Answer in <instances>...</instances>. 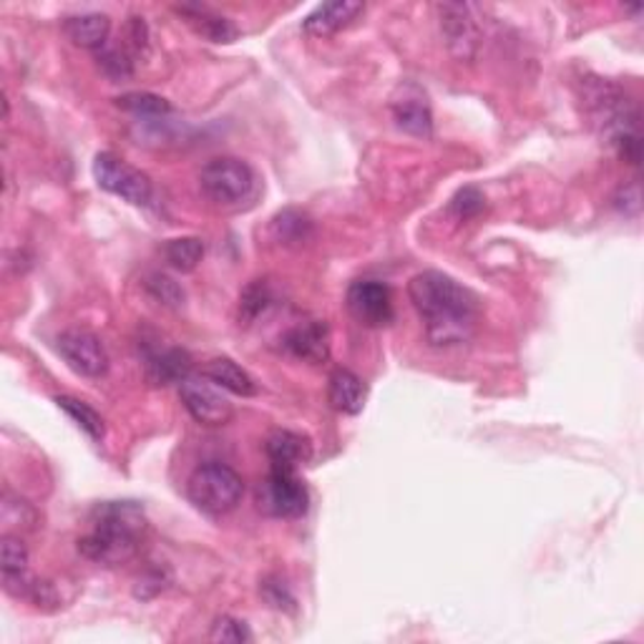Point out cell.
Segmentation results:
<instances>
[{
  "instance_id": "cell-7",
  "label": "cell",
  "mask_w": 644,
  "mask_h": 644,
  "mask_svg": "<svg viewBox=\"0 0 644 644\" xmlns=\"http://www.w3.org/2000/svg\"><path fill=\"white\" fill-rule=\"evenodd\" d=\"M94 179L103 191L121 197L134 207H149L154 201V184L139 169L119 159L111 151H101L94 159Z\"/></svg>"
},
{
  "instance_id": "cell-12",
  "label": "cell",
  "mask_w": 644,
  "mask_h": 644,
  "mask_svg": "<svg viewBox=\"0 0 644 644\" xmlns=\"http://www.w3.org/2000/svg\"><path fill=\"white\" fill-rule=\"evenodd\" d=\"M282 345H285L295 358L312 362V366H320V362H325L330 358L327 325L320 320L300 322V325L287 330L285 337H282Z\"/></svg>"
},
{
  "instance_id": "cell-5",
  "label": "cell",
  "mask_w": 644,
  "mask_h": 644,
  "mask_svg": "<svg viewBox=\"0 0 644 644\" xmlns=\"http://www.w3.org/2000/svg\"><path fill=\"white\" fill-rule=\"evenodd\" d=\"M199 189L216 207H242L257 195V174L247 161L216 157L199 172Z\"/></svg>"
},
{
  "instance_id": "cell-13",
  "label": "cell",
  "mask_w": 644,
  "mask_h": 644,
  "mask_svg": "<svg viewBox=\"0 0 644 644\" xmlns=\"http://www.w3.org/2000/svg\"><path fill=\"white\" fill-rule=\"evenodd\" d=\"M270 466L277 471H295L312 458L310 441L295 431H275L264 443Z\"/></svg>"
},
{
  "instance_id": "cell-3",
  "label": "cell",
  "mask_w": 644,
  "mask_h": 644,
  "mask_svg": "<svg viewBox=\"0 0 644 644\" xmlns=\"http://www.w3.org/2000/svg\"><path fill=\"white\" fill-rule=\"evenodd\" d=\"M592 124L597 126L602 139L617 151L627 164L640 166L642 159V134H640V109L622 88L607 81L590 84L586 91Z\"/></svg>"
},
{
  "instance_id": "cell-27",
  "label": "cell",
  "mask_w": 644,
  "mask_h": 644,
  "mask_svg": "<svg viewBox=\"0 0 644 644\" xmlns=\"http://www.w3.org/2000/svg\"><path fill=\"white\" fill-rule=\"evenodd\" d=\"M147 289L149 295L159 300L161 305H166V308H182L184 305V289L176 285L172 277L161 275V272H154V275L147 277Z\"/></svg>"
},
{
  "instance_id": "cell-2",
  "label": "cell",
  "mask_w": 644,
  "mask_h": 644,
  "mask_svg": "<svg viewBox=\"0 0 644 644\" xmlns=\"http://www.w3.org/2000/svg\"><path fill=\"white\" fill-rule=\"evenodd\" d=\"M147 531L149 519L141 504L103 501L91 511V531L78 538V552L101 567H121L139 557Z\"/></svg>"
},
{
  "instance_id": "cell-20",
  "label": "cell",
  "mask_w": 644,
  "mask_h": 644,
  "mask_svg": "<svg viewBox=\"0 0 644 644\" xmlns=\"http://www.w3.org/2000/svg\"><path fill=\"white\" fill-rule=\"evenodd\" d=\"M205 375L209 377V381H214L216 385H220V388H224L227 393H235V396L249 398V396H255V393H257L255 377L230 358L209 360L207 368H205Z\"/></svg>"
},
{
  "instance_id": "cell-22",
  "label": "cell",
  "mask_w": 644,
  "mask_h": 644,
  "mask_svg": "<svg viewBox=\"0 0 644 644\" xmlns=\"http://www.w3.org/2000/svg\"><path fill=\"white\" fill-rule=\"evenodd\" d=\"M55 406H59L63 413H66L71 421H74L91 441L101 443L103 438H107V423H103L99 410H94L91 406H88V403L78 400L74 396H59L55 398Z\"/></svg>"
},
{
  "instance_id": "cell-29",
  "label": "cell",
  "mask_w": 644,
  "mask_h": 644,
  "mask_svg": "<svg viewBox=\"0 0 644 644\" xmlns=\"http://www.w3.org/2000/svg\"><path fill=\"white\" fill-rule=\"evenodd\" d=\"M209 640L212 642H232V644H242L252 640V632L249 627L242 622V619L235 617H216L212 630H209Z\"/></svg>"
},
{
  "instance_id": "cell-28",
  "label": "cell",
  "mask_w": 644,
  "mask_h": 644,
  "mask_svg": "<svg viewBox=\"0 0 644 644\" xmlns=\"http://www.w3.org/2000/svg\"><path fill=\"white\" fill-rule=\"evenodd\" d=\"M483 209H486V197H483L476 187H463L454 199H450V214L461 222L473 220Z\"/></svg>"
},
{
  "instance_id": "cell-11",
  "label": "cell",
  "mask_w": 644,
  "mask_h": 644,
  "mask_svg": "<svg viewBox=\"0 0 644 644\" xmlns=\"http://www.w3.org/2000/svg\"><path fill=\"white\" fill-rule=\"evenodd\" d=\"M55 350L66 360V366L74 373L84 377H101L109 370V352L99 340V335L88 333V330H66L55 340Z\"/></svg>"
},
{
  "instance_id": "cell-6",
  "label": "cell",
  "mask_w": 644,
  "mask_h": 644,
  "mask_svg": "<svg viewBox=\"0 0 644 644\" xmlns=\"http://www.w3.org/2000/svg\"><path fill=\"white\" fill-rule=\"evenodd\" d=\"M255 501L264 517L300 519L308 513L310 494L295 471L270 469L268 479H262L255 491Z\"/></svg>"
},
{
  "instance_id": "cell-4",
  "label": "cell",
  "mask_w": 644,
  "mask_h": 644,
  "mask_svg": "<svg viewBox=\"0 0 644 644\" xmlns=\"http://www.w3.org/2000/svg\"><path fill=\"white\" fill-rule=\"evenodd\" d=\"M245 494V481L227 463H201L187 481V496L207 517H224L235 511Z\"/></svg>"
},
{
  "instance_id": "cell-19",
  "label": "cell",
  "mask_w": 644,
  "mask_h": 644,
  "mask_svg": "<svg viewBox=\"0 0 644 644\" xmlns=\"http://www.w3.org/2000/svg\"><path fill=\"white\" fill-rule=\"evenodd\" d=\"M116 107L128 111V114L139 121V124H149V126L166 124L169 116L174 114L172 103H169L166 99H161V96H157V94H147V91H134V94L119 96Z\"/></svg>"
},
{
  "instance_id": "cell-8",
  "label": "cell",
  "mask_w": 644,
  "mask_h": 644,
  "mask_svg": "<svg viewBox=\"0 0 644 644\" xmlns=\"http://www.w3.org/2000/svg\"><path fill=\"white\" fill-rule=\"evenodd\" d=\"M179 396L189 416L201 425H224L235 416V406L227 396V391L220 388L207 375H187L179 383Z\"/></svg>"
},
{
  "instance_id": "cell-16",
  "label": "cell",
  "mask_w": 644,
  "mask_h": 644,
  "mask_svg": "<svg viewBox=\"0 0 644 644\" xmlns=\"http://www.w3.org/2000/svg\"><path fill=\"white\" fill-rule=\"evenodd\" d=\"M144 362H147L149 381L154 385L182 383L184 377L191 375V358L182 348H147Z\"/></svg>"
},
{
  "instance_id": "cell-21",
  "label": "cell",
  "mask_w": 644,
  "mask_h": 644,
  "mask_svg": "<svg viewBox=\"0 0 644 644\" xmlns=\"http://www.w3.org/2000/svg\"><path fill=\"white\" fill-rule=\"evenodd\" d=\"M393 119H396L398 128L410 136H418V139H431L433 136V114L421 96H416V99L403 96L400 101L393 103Z\"/></svg>"
},
{
  "instance_id": "cell-24",
  "label": "cell",
  "mask_w": 644,
  "mask_h": 644,
  "mask_svg": "<svg viewBox=\"0 0 644 644\" xmlns=\"http://www.w3.org/2000/svg\"><path fill=\"white\" fill-rule=\"evenodd\" d=\"M275 302V295H272L270 285L264 280H255L245 293H242L239 300V322L245 325H252V322L262 315L270 305Z\"/></svg>"
},
{
  "instance_id": "cell-18",
  "label": "cell",
  "mask_w": 644,
  "mask_h": 644,
  "mask_svg": "<svg viewBox=\"0 0 644 644\" xmlns=\"http://www.w3.org/2000/svg\"><path fill=\"white\" fill-rule=\"evenodd\" d=\"M63 34H66L81 48L101 51V48L107 46L109 34H111V18L103 13L69 15V18L63 21Z\"/></svg>"
},
{
  "instance_id": "cell-26",
  "label": "cell",
  "mask_w": 644,
  "mask_h": 644,
  "mask_svg": "<svg viewBox=\"0 0 644 644\" xmlns=\"http://www.w3.org/2000/svg\"><path fill=\"white\" fill-rule=\"evenodd\" d=\"M96 59H99V69L111 81H126V78L134 76L132 55H128L126 51H121V48H107V46H103Z\"/></svg>"
},
{
  "instance_id": "cell-9",
  "label": "cell",
  "mask_w": 644,
  "mask_h": 644,
  "mask_svg": "<svg viewBox=\"0 0 644 644\" xmlns=\"http://www.w3.org/2000/svg\"><path fill=\"white\" fill-rule=\"evenodd\" d=\"M345 302H348L350 315L356 318L362 327L381 330L388 327L393 318H396V310H393V295L388 285L377 280H356L348 287V295H345Z\"/></svg>"
},
{
  "instance_id": "cell-1",
  "label": "cell",
  "mask_w": 644,
  "mask_h": 644,
  "mask_svg": "<svg viewBox=\"0 0 644 644\" xmlns=\"http://www.w3.org/2000/svg\"><path fill=\"white\" fill-rule=\"evenodd\" d=\"M408 297L436 348H454L473 337L481 315L479 297L446 272L423 270L408 282Z\"/></svg>"
},
{
  "instance_id": "cell-17",
  "label": "cell",
  "mask_w": 644,
  "mask_h": 644,
  "mask_svg": "<svg viewBox=\"0 0 644 644\" xmlns=\"http://www.w3.org/2000/svg\"><path fill=\"white\" fill-rule=\"evenodd\" d=\"M176 11L187 18L189 26L195 28L199 36L212 40V44H232V40L237 38L235 23L224 18L220 13H214L212 8L199 5V3H182L176 5Z\"/></svg>"
},
{
  "instance_id": "cell-30",
  "label": "cell",
  "mask_w": 644,
  "mask_h": 644,
  "mask_svg": "<svg viewBox=\"0 0 644 644\" xmlns=\"http://www.w3.org/2000/svg\"><path fill=\"white\" fill-rule=\"evenodd\" d=\"M615 209L617 212H622L624 216H640V209H642V197H640V184L637 182H630V184H622V187L617 189L615 195Z\"/></svg>"
},
{
  "instance_id": "cell-10",
  "label": "cell",
  "mask_w": 644,
  "mask_h": 644,
  "mask_svg": "<svg viewBox=\"0 0 644 644\" xmlns=\"http://www.w3.org/2000/svg\"><path fill=\"white\" fill-rule=\"evenodd\" d=\"M441 30L448 51L458 61H473L481 46V28L476 21V8L469 3H441Z\"/></svg>"
},
{
  "instance_id": "cell-14",
  "label": "cell",
  "mask_w": 644,
  "mask_h": 644,
  "mask_svg": "<svg viewBox=\"0 0 644 644\" xmlns=\"http://www.w3.org/2000/svg\"><path fill=\"white\" fill-rule=\"evenodd\" d=\"M366 11V5L358 0H335V3H322L302 21L305 34L310 36H333L337 30L350 26L358 15Z\"/></svg>"
},
{
  "instance_id": "cell-25",
  "label": "cell",
  "mask_w": 644,
  "mask_h": 644,
  "mask_svg": "<svg viewBox=\"0 0 644 644\" xmlns=\"http://www.w3.org/2000/svg\"><path fill=\"white\" fill-rule=\"evenodd\" d=\"M275 235L285 245H302L312 235V224L305 214L287 209V212H282L275 220Z\"/></svg>"
},
{
  "instance_id": "cell-23",
  "label": "cell",
  "mask_w": 644,
  "mask_h": 644,
  "mask_svg": "<svg viewBox=\"0 0 644 644\" xmlns=\"http://www.w3.org/2000/svg\"><path fill=\"white\" fill-rule=\"evenodd\" d=\"M161 255L169 262V268L176 272H195L205 257V242L199 237H176L164 242Z\"/></svg>"
},
{
  "instance_id": "cell-31",
  "label": "cell",
  "mask_w": 644,
  "mask_h": 644,
  "mask_svg": "<svg viewBox=\"0 0 644 644\" xmlns=\"http://www.w3.org/2000/svg\"><path fill=\"white\" fill-rule=\"evenodd\" d=\"M262 592H264V597H268V602L275 609H280V611L282 609H295V597L289 594L287 584L282 582V579H277V582H272V579H264Z\"/></svg>"
},
{
  "instance_id": "cell-15",
  "label": "cell",
  "mask_w": 644,
  "mask_h": 644,
  "mask_svg": "<svg viewBox=\"0 0 644 644\" xmlns=\"http://www.w3.org/2000/svg\"><path fill=\"white\" fill-rule=\"evenodd\" d=\"M368 388L362 383V377L352 373L348 368L333 370L327 381V400L337 413L345 416H358L362 408H366Z\"/></svg>"
}]
</instances>
